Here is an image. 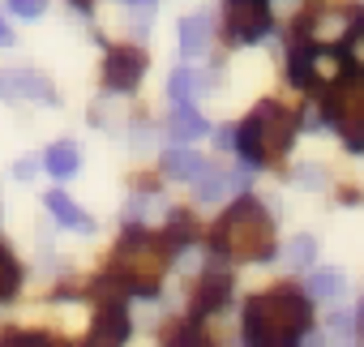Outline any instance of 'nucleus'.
I'll use <instances>...</instances> for the list:
<instances>
[{"instance_id": "obj_1", "label": "nucleus", "mask_w": 364, "mask_h": 347, "mask_svg": "<svg viewBox=\"0 0 364 347\" xmlns=\"http://www.w3.org/2000/svg\"><path fill=\"white\" fill-rule=\"evenodd\" d=\"M313 300L304 292H266L245 304V347H300Z\"/></svg>"}, {"instance_id": "obj_2", "label": "nucleus", "mask_w": 364, "mask_h": 347, "mask_svg": "<svg viewBox=\"0 0 364 347\" xmlns=\"http://www.w3.org/2000/svg\"><path fill=\"white\" fill-rule=\"evenodd\" d=\"M171 253H167V240L150 236V232H129L116 253H112V270H107V287H116L120 296H154L159 292V279L167 270ZM116 296V300H120Z\"/></svg>"}, {"instance_id": "obj_3", "label": "nucleus", "mask_w": 364, "mask_h": 347, "mask_svg": "<svg viewBox=\"0 0 364 347\" xmlns=\"http://www.w3.org/2000/svg\"><path fill=\"white\" fill-rule=\"evenodd\" d=\"M219 257H236V262H266L274 257V219L266 215V206L257 198H240L215 228V245Z\"/></svg>"}, {"instance_id": "obj_4", "label": "nucleus", "mask_w": 364, "mask_h": 347, "mask_svg": "<svg viewBox=\"0 0 364 347\" xmlns=\"http://www.w3.org/2000/svg\"><path fill=\"white\" fill-rule=\"evenodd\" d=\"M296 137V116L279 103H257L253 116L236 129V150L249 167H270L291 150Z\"/></svg>"}, {"instance_id": "obj_5", "label": "nucleus", "mask_w": 364, "mask_h": 347, "mask_svg": "<svg viewBox=\"0 0 364 347\" xmlns=\"http://www.w3.org/2000/svg\"><path fill=\"white\" fill-rule=\"evenodd\" d=\"M321 116H326V124L338 129V137L347 142L351 154H364V82L360 78H347L338 90H326Z\"/></svg>"}, {"instance_id": "obj_6", "label": "nucleus", "mask_w": 364, "mask_h": 347, "mask_svg": "<svg viewBox=\"0 0 364 347\" xmlns=\"http://www.w3.org/2000/svg\"><path fill=\"white\" fill-rule=\"evenodd\" d=\"M228 31L240 43H257L270 35V0H228Z\"/></svg>"}, {"instance_id": "obj_7", "label": "nucleus", "mask_w": 364, "mask_h": 347, "mask_svg": "<svg viewBox=\"0 0 364 347\" xmlns=\"http://www.w3.org/2000/svg\"><path fill=\"white\" fill-rule=\"evenodd\" d=\"M141 73H146V52H141V48H129V43L107 48V60H103V82H107V90L124 95V90H133V86L141 82Z\"/></svg>"}, {"instance_id": "obj_8", "label": "nucleus", "mask_w": 364, "mask_h": 347, "mask_svg": "<svg viewBox=\"0 0 364 347\" xmlns=\"http://www.w3.org/2000/svg\"><path fill=\"white\" fill-rule=\"evenodd\" d=\"M124 338H129V309L124 300H107L82 347H124Z\"/></svg>"}, {"instance_id": "obj_9", "label": "nucleus", "mask_w": 364, "mask_h": 347, "mask_svg": "<svg viewBox=\"0 0 364 347\" xmlns=\"http://www.w3.org/2000/svg\"><path fill=\"white\" fill-rule=\"evenodd\" d=\"M0 99H39V103H56V90L43 73L35 69H5L0 73Z\"/></svg>"}, {"instance_id": "obj_10", "label": "nucleus", "mask_w": 364, "mask_h": 347, "mask_svg": "<svg viewBox=\"0 0 364 347\" xmlns=\"http://www.w3.org/2000/svg\"><path fill=\"white\" fill-rule=\"evenodd\" d=\"M202 154L198 150H189L185 142H176V146H167L163 150V171L167 176H176V181H198L202 176Z\"/></svg>"}, {"instance_id": "obj_11", "label": "nucleus", "mask_w": 364, "mask_h": 347, "mask_svg": "<svg viewBox=\"0 0 364 347\" xmlns=\"http://www.w3.org/2000/svg\"><path fill=\"white\" fill-rule=\"evenodd\" d=\"M48 210L56 215V223H65V228H73V232H95V219L77 206V202H69V193H48Z\"/></svg>"}, {"instance_id": "obj_12", "label": "nucleus", "mask_w": 364, "mask_h": 347, "mask_svg": "<svg viewBox=\"0 0 364 347\" xmlns=\"http://www.w3.org/2000/svg\"><path fill=\"white\" fill-rule=\"evenodd\" d=\"M347 292V279H343V270H334V266H321V270H313L309 274V287H304V296L317 304V300H338Z\"/></svg>"}, {"instance_id": "obj_13", "label": "nucleus", "mask_w": 364, "mask_h": 347, "mask_svg": "<svg viewBox=\"0 0 364 347\" xmlns=\"http://www.w3.org/2000/svg\"><path fill=\"white\" fill-rule=\"evenodd\" d=\"M206 90V78H198L193 69H176L171 78H167V99L176 103V107H193V99Z\"/></svg>"}, {"instance_id": "obj_14", "label": "nucleus", "mask_w": 364, "mask_h": 347, "mask_svg": "<svg viewBox=\"0 0 364 347\" xmlns=\"http://www.w3.org/2000/svg\"><path fill=\"white\" fill-rule=\"evenodd\" d=\"M206 116H198V107H176L171 116H167V133L176 137V142H198V137H206Z\"/></svg>"}, {"instance_id": "obj_15", "label": "nucleus", "mask_w": 364, "mask_h": 347, "mask_svg": "<svg viewBox=\"0 0 364 347\" xmlns=\"http://www.w3.org/2000/svg\"><path fill=\"white\" fill-rule=\"evenodd\" d=\"M206 43H210V22H206V14H193V18L180 22V52H185V56H202Z\"/></svg>"}, {"instance_id": "obj_16", "label": "nucleus", "mask_w": 364, "mask_h": 347, "mask_svg": "<svg viewBox=\"0 0 364 347\" xmlns=\"http://www.w3.org/2000/svg\"><path fill=\"white\" fill-rule=\"evenodd\" d=\"M228 189H232V171H219V167H202V176H198V185H193L198 202H206V206H215Z\"/></svg>"}, {"instance_id": "obj_17", "label": "nucleus", "mask_w": 364, "mask_h": 347, "mask_svg": "<svg viewBox=\"0 0 364 347\" xmlns=\"http://www.w3.org/2000/svg\"><path fill=\"white\" fill-rule=\"evenodd\" d=\"M77 167H82V150H77L73 142H56V146L48 150V171H52L56 181H69Z\"/></svg>"}, {"instance_id": "obj_18", "label": "nucleus", "mask_w": 364, "mask_h": 347, "mask_svg": "<svg viewBox=\"0 0 364 347\" xmlns=\"http://www.w3.org/2000/svg\"><path fill=\"white\" fill-rule=\"evenodd\" d=\"M313 257H317V240L313 236H291L287 249H283V266L287 270H309Z\"/></svg>"}, {"instance_id": "obj_19", "label": "nucleus", "mask_w": 364, "mask_h": 347, "mask_svg": "<svg viewBox=\"0 0 364 347\" xmlns=\"http://www.w3.org/2000/svg\"><path fill=\"white\" fill-rule=\"evenodd\" d=\"M163 347H206V334H202V326L189 317V321H176V326L163 334Z\"/></svg>"}, {"instance_id": "obj_20", "label": "nucleus", "mask_w": 364, "mask_h": 347, "mask_svg": "<svg viewBox=\"0 0 364 347\" xmlns=\"http://www.w3.org/2000/svg\"><path fill=\"white\" fill-rule=\"evenodd\" d=\"M0 347H60L52 334H31V330H5Z\"/></svg>"}, {"instance_id": "obj_21", "label": "nucleus", "mask_w": 364, "mask_h": 347, "mask_svg": "<svg viewBox=\"0 0 364 347\" xmlns=\"http://www.w3.org/2000/svg\"><path fill=\"white\" fill-rule=\"evenodd\" d=\"M18 283H22V270H18V262L9 257V249H0V300H9V296L18 292Z\"/></svg>"}, {"instance_id": "obj_22", "label": "nucleus", "mask_w": 364, "mask_h": 347, "mask_svg": "<svg viewBox=\"0 0 364 347\" xmlns=\"http://www.w3.org/2000/svg\"><path fill=\"white\" fill-rule=\"evenodd\" d=\"M347 65L351 69H360L364 73V18H355V26H351V35H347Z\"/></svg>"}, {"instance_id": "obj_23", "label": "nucleus", "mask_w": 364, "mask_h": 347, "mask_svg": "<svg viewBox=\"0 0 364 347\" xmlns=\"http://www.w3.org/2000/svg\"><path fill=\"white\" fill-rule=\"evenodd\" d=\"M330 338H334L338 347H351L355 326H351V317H347V313H334V317H330Z\"/></svg>"}, {"instance_id": "obj_24", "label": "nucleus", "mask_w": 364, "mask_h": 347, "mask_svg": "<svg viewBox=\"0 0 364 347\" xmlns=\"http://www.w3.org/2000/svg\"><path fill=\"white\" fill-rule=\"evenodd\" d=\"M300 189H326V167H296V176H291Z\"/></svg>"}, {"instance_id": "obj_25", "label": "nucleus", "mask_w": 364, "mask_h": 347, "mask_svg": "<svg viewBox=\"0 0 364 347\" xmlns=\"http://www.w3.org/2000/svg\"><path fill=\"white\" fill-rule=\"evenodd\" d=\"M150 206H154V193H133L129 206H124V223H141Z\"/></svg>"}, {"instance_id": "obj_26", "label": "nucleus", "mask_w": 364, "mask_h": 347, "mask_svg": "<svg viewBox=\"0 0 364 347\" xmlns=\"http://www.w3.org/2000/svg\"><path fill=\"white\" fill-rule=\"evenodd\" d=\"M9 9H14L18 18L35 22V18H43V9H48V0H9Z\"/></svg>"}, {"instance_id": "obj_27", "label": "nucleus", "mask_w": 364, "mask_h": 347, "mask_svg": "<svg viewBox=\"0 0 364 347\" xmlns=\"http://www.w3.org/2000/svg\"><path fill=\"white\" fill-rule=\"evenodd\" d=\"M215 142H219L223 150H236V129H219V133H215Z\"/></svg>"}, {"instance_id": "obj_28", "label": "nucleus", "mask_w": 364, "mask_h": 347, "mask_svg": "<svg viewBox=\"0 0 364 347\" xmlns=\"http://www.w3.org/2000/svg\"><path fill=\"white\" fill-rule=\"evenodd\" d=\"M300 347H326V334H313V330H309V334L300 338Z\"/></svg>"}, {"instance_id": "obj_29", "label": "nucleus", "mask_w": 364, "mask_h": 347, "mask_svg": "<svg viewBox=\"0 0 364 347\" xmlns=\"http://www.w3.org/2000/svg\"><path fill=\"white\" fill-rule=\"evenodd\" d=\"M14 171H18V176H22V181H26V176H35V163H31V159H22V163H18V167H14Z\"/></svg>"}, {"instance_id": "obj_30", "label": "nucleus", "mask_w": 364, "mask_h": 347, "mask_svg": "<svg viewBox=\"0 0 364 347\" xmlns=\"http://www.w3.org/2000/svg\"><path fill=\"white\" fill-rule=\"evenodd\" d=\"M124 5H133V9H137V5H141V9H146V14H150V9H154V0H124Z\"/></svg>"}, {"instance_id": "obj_31", "label": "nucleus", "mask_w": 364, "mask_h": 347, "mask_svg": "<svg viewBox=\"0 0 364 347\" xmlns=\"http://www.w3.org/2000/svg\"><path fill=\"white\" fill-rule=\"evenodd\" d=\"M0 43H14V35H9V26H5V18H0Z\"/></svg>"}, {"instance_id": "obj_32", "label": "nucleus", "mask_w": 364, "mask_h": 347, "mask_svg": "<svg viewBox=\"0 0 364 347\" xmlns=\"http://www.w3.org/2000/svg\"><path fill=\"white\" fill-rule=\"evenodd\" d=\"M360 326H364V309H360Z\"/></svg>"}]
</instances>
